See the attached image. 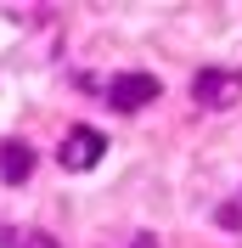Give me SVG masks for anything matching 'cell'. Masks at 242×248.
Listing matches in <instances>:
<instances>
[{"label": "cell", "mask_w": 242, "mask_h": 248, "mask_svg": "<svg viewBox=\"0 0 242 248\" xmlns=\"http://www.w3.org/2000/svg\"><path fill=\"white\" fill-rule=\"evenodd\" d=\"M192 96L203 102V108H231V102L242 96V74L237 68H203L197 85H192Z\"/></svg>", "instance_id": "obj_1"}, {"label": "cell", "mask_w": 242, "mask_h": 248, "mask_svg": "<svg viewBox=\"0 0 242 248\" xmlns=\"http://www.w3.org/2000/svg\"><path fill=\"white\" fill-rule=\"evenodd\" d=\"M158 91H164V85H158L152 74H119L113 85H107V102H113L119 113H141L147 102H158Z\"/></svg>", "instance_id": "obj_2"}, {"label": "cell", "mask_w": 242, "mask_h": 248, "mask_svg": "<svg viewBox=\"0 0 242 248\" xmlns=\"http://www.w3.org/2000/svg\"><path fill=\"white\" fill-rule=\"evenodd\" d=\"M220 226H226V232H242V209H237V203H226V209H220Z\"/></svg>", "instance_id": "obj_6"}, {"label": "cell", "mask_w": 242, "mask_h": 248, "mask_svg": "<svg viewBox=\"0 0 242 248\" xmlns=\"http://www.w3.org/2000/svg\"><path fill=\"white\" fill-rule=\"evenodd\" d=\"M102 153H107V141H102V130H85V124H79V130H74V136H68V141H62V170H91V164H102Z\"/></svg>", "instance_id": "obj_3"}, {"label": "cell", "mask_w": 242, "mask_h": 248, "mask_svg": "<svg viewBox=\"0 0 242 248\" xmlns=\"http://www.w3.org/2000/svg\"><path fill=\"white\" fill-rule=\"evenodd\" d=\"M29 175H34V147L29 141H0V181L23 186Z\"/></svg>", "instance_id": "obj_4"}, {"label": "cell", "mask_w": 242, "mask_h": 248, "mask_svg": "<svg viewBox=\"0 0 242 248\" xmlns=\"http://www.w3.org/2000/svg\"><path fill=\"white\" fill-rule=\"evenodd\" d=\"M12 248H62V243H57V237H45V232H23Z\"/></svg>", "instance_id": "obj_5"}]
</instances>
